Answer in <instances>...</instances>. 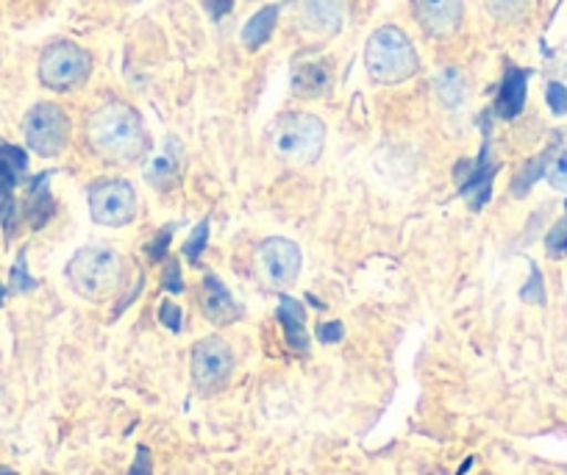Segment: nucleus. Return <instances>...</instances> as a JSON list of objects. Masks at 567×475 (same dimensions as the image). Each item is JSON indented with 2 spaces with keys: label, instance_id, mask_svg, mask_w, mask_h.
<instances>
[{
  "label": "nucleus",
  "instance_id": "nucleus-1",
  "mask_svg": "<svg viewBox=\"0 0 567 475\" xmlns=\"http://www.w3.org/2000/svg\"><path fill=\"white\" fill-rule=\"evenodd\" d=\"M84 140L106 165H136L151 147L145 117L123 97H106L86 114Z\"/></svg>",
  "mask_w": 567,
  "mask_h": 475
},
{
  "label": "nucleus",
  "instance_id": "nucleus-2",
  "mask_svg": "<svg viewBox=\"0 0 567 475\" xmlns=\"http://www.w3.org/2000/svg\"><path fill=\"white\" fill-rule=\"evenodd\" d=\"M364 73L375 86H403L423 73L414 37L395 20L375 25L364 40Z\"/></svg>",
  "mask_w": 567,
  "mask_h": 475
},
{
  "label": "nucleus",
  "instance_id": "nucleus-3",
  "mask_svg": "<svg viewBox=\"0 0 567 475\" xmlns=\"http://www.w3.org/2000/svg\"><path fill=\"white\" fill-rule=\"evenodd\" d=\"M37 84L51 95H70L90 84L95 75V53L79 40L53 37L37 51Z\"/></svg>",
  "mask_w": 567,
  "mask_h": 475
},
{
  "label": "nucleus",
  "instance_id": "nucleus-4",
  "mask_svg": "<svg viewBox=\"0 0 567 475\" xmlns=\"http://www.w3.org/2000/svg\"><path fill=\"white\" fill-rule=\"evenodd\" d=\"M68 281L75 295L92 303H103L112 298L123 283V261L112 248L103 245H90L81 248L73 259L68 261Z\"/></svg>",
  "mask_w": 567,
  "mask_h": 475
},
{
  "label": "nucleus",
  "instance_id": "nucleus-5",
  "mask_svg": "<svg viewBox=\"0 0 567 475\" xmlns=\"http://www.w3.org/2000/svg\"><path fill=\"white\" fill-rule=\"evenodd\" d=\"M351 20V0H298L292 9V31L301 51H326L340 40Z\"/></svg>",
  "mask_w": 567,
  "mask_h": 475
},
{
  "label": "nucleus",
  "instance_id": "nucleus-6",
  "mask_svg": "<svg viewBox=\"0 0 567 475\" xmlns=\"http://www.w3.org/2000/svg\"><path fill=\"white\" fill-rule=\"evenodd\" d=\"M272 147L287 165H315L326 147V123L312 112L284 114L272 128Z\"/></svg>",
  "mask_w": 567,
  "mask_h": 475
},
{
  "label": "nucleus",
  "instance_id": "nucleus-7",
  "mask_svg": "<svg viewBox=\"0 0 567 475\" xmlns=\"http://www.w3.org/2000/svg\"><path fill=\"white\" fill-rule=\"evenodd\" d=\"M409 20L429 45L456 42L467 29V0H409Z\"/></svg>",
  "mask_w": 567,
  "mask_h": 475
},
{
  "label": "nucleus",
  "instance_id": "nucleus-8",
  "mask_svg": "<svg viewBox=\"0 0 567 475\" xmlns=\"http://www.w3.org/2000/svg\"><path fill=\"white\" fill-rule=\"evenodd\" d=\"M73 136V120L59 101H37L23 117V140L37 156L56 158Z\"/></svg>",
  "mask_w": 567,
  "mask_h": 475
},
{
  "label": "nucleus",
  "instance_id": "nucleus-9",
  "mask_svg": "<svg viewBox=\"0 0 567 475\" xmlns=\"http://www.w3.org/2000/svg\"><path fill=\"white\" fill-rule=\"evenodd\" d=\"M234 364H237V359H234L231 345L226 340H220V337H206V340L195 342L193 364H189L195 390L200 395H215V392H220L228 384V379H231Z\"/></svg>",
  "mask_w": 567,
  "mask_h": 475
},
{
  "label": "nucleus",
  "instance_id": "nucleus-10",
  "mask_svg": "<svg viewBox=\"0 0 567 475\" xmlns=\"http://www.w3.org/2000/svg\"><path fill=\"white\" fill-rule=\"evenodd\" d=\"M90 215L97 226L120 228L136 217V193L125 178H101L90 187Z\"/></svg>",
  "mask_w": 567,
  "mask_h": 475
},
{
  "label": "nucleus",
  "instance_id": "nucleus-11",
  "mask_svg": "<svg viewBox=\"0 0 567 475\" xmlns=\"http://www.w3.org/2000/svg\"><path fill=\"white\" fill-rule=\"evenodd\" d=\"M337 86V64L331 53L309 51L292 62L290 90L301 101H323Z\"/></svg>",
  "mask_w": 567,
  "mask_h": 475
},
{
  "label": "nucleus",
  "instance_id": "nucleus-12",
  "mask_svg": "<svg viewBox=\"0 0 567 475\" xmlns=\"http://www.w3.org/2000/svg\"><path fill=\"white\" fill-rule=\"evenodd\" d=\"M256 265H259V276L265 278L267 287L287 289L298 281L301 276L303 256L292 239L270 237L259 245L256 254Z\"/></svg>",
  "mask_w": 567,
  "mask_h": 475
},
{
  "label": "nucleus",
  "instance_id": "nucleus-13",
  "mask_svg": "<svg viewBox=\"0 0 567 475\" xmlns=\"http://www.w3.org/2000/svg\"><path fill=\"white\" fill-rule=\"evenodd\" d=\"M429 90L443 103L445 109H460L471 101L473 81L462 64H440L432 75H429Z\"/></svg>",
  "mask_w": 567,
  "mask_h": 475
},
{
  "label": "nucleus",
  "instance_id": "nucleus-14",
  "mask_svg": "<svg viewBox=\"0 0 567 475\" xmlns=\"http://www.w3.org/2000/svg\"><path fill=\"white\" fill-rule=\"evenodd\" d=\"M200 311H204V317L212 326H231L243 314L237 300L231 298L228 287L215 272H206L204 283H200Z\"/></svg>",
  "mask_w": 567,
  "mask_h": 475
},
{
  "label": "nucleus",
  "instance_id": "nucleus-15",
  "mask_svg": "<svg viewBox=\"0 0 567 475\" xmlns=\"http://www.w3.org/2000/svg\"><path fill=\"white\" fill-rule=\"evenodd\" d=\"M278 320L284 326V340L296 353L309 351V334H307V309L303 303H298L290 295H281V303H278Z\"/></svg>",
  "mask_w": 567,
  "mask_h": 475
},
{
  "label": "nucleus",
  "instance_id": "nucleus-16",
  "mask_svg": "<svg viewBox=\"0 0 567 475\" xmlns=\"http://www.w3.org/2000/svg\"><path fill=\"white\" fill-rule=\"evenodd\" d=\"M278 18H281V7H278V3H267V7H261L259 12L245 23L243 34H239L245 51H259L261 45H267L270 37L276 34Z\"/></svg>",
  "mask_w": 567,
  "mask_h": 475
},
{
  "label": "nucleus",
  "instance_id": "nucleus-17",
  "mask_svg": "<svg viewBox=\"0 0 567 475\" xmlns=\"http://www.w3.org/2000/svg\"><path fill=\"white\" fill-rule=\"evenodd\" d=\"M526 79H528L526 70H515V68L506 70L504 84H501V95L498 101H495V112H498V117L515 120L517 114L523 112V106H526Z\"/></svg>",
  "mask_w": 567,
  "mask_h": 475
},
{
  "label": "nucleus",
  "instance_id": "nucleus-18",
  "mask_svg": "<svg viewBox=\"0 0 567 475\" xmlns=\"http://www.w3.org/2000/svg\"><path fill=\"white\" fill-rule=\"evenodd\" d=\"M489 18L501 25H520L532 18L534 0H484Z\"/></svg>",
  "mask_w": 567,
  "mask_h": 475
},
{
  "label": "nucleus",
  "instance_id": "nucleus-19",
  "mask_svg": "<svg viewBox=\"0 0 567 475\" xmlns=\"http://www.w3.org/2000/svg\"><path fill=\"white\" fill-rule=\"evenodd\" d=\"M545 178L554 189L567 193V136L559 145L548 147V165H545Z\"/></svg>",
  "mask_w": 567,
  "mask_h": 475
},
{
  "label": "nucleus",
  "instance_id": "nucleus-20",
  "mask_svg": "<svg viewBox=\"0 0 567 475\" xmlns=\"http://www.w3.org/2000/svg\"><path fill=\"white\" fill-rule=\"evenodd\" d=\"M545 165H548V151L539 153L537 158H532L526 167H523L520 173H517L515 178V187H512V193L517 195V198H523V195H528V189L534 187V182H537L539 176H545Z\"/></svg>",
  "mask_w": 567,
  "mask_h": 475
},
{
  "label": "nucleus",
  "instance_id": "nucleus-21",
  "mask_svg": "<svg viewBox=\"0 0 567 475\" xmlns=\"http://www.w3.org/2000/svg\"><path fill=\"white\" fill-rule=\"evenodd\" d=\"M206 239H209V220L198 223V228L189 234L187 245H184V256H187L189 261H198L200 254H204V248H206Z\"/></svg>",
  "mask_w": 567,
  "mask_h": 475
},
{
  "label": "nucleus",
  "instance_id": "nucleus-22",
  "mask_svg": "<svg viewBox=\"0 0 567 475\" xmlns=\"http://www.w3.org/2000/svg\"><path fill=\"white\" fill-rule=\"evenodd\" d=\"M173 234H176V226H165L154 239H151L148 248H145V254H148L151 261L165 259L167 248H171V242H173Z\"/></svg>",
  "mask_w": 567,
  "mask_h": 475
},
{
  "label": "nucleus",
  "instance_id": "nucleus-23",
  "mask_svg": "<svg viewBox=\"0 0 567 475\" xmlns=\"http://www.w3.org/2000/svg\"><path fill=\"white\" fill-rule=\"evenodd\" d=\"M545 245H548V254H561L567 248V217H561L554 228L545 237Z\"/></svg>",
  "mask_w": 567,
  "mask_h": 475
},
{
  "label": "nucleus",
  "instance_id": "nucleus-24",
  "mask_svg": "<svg viewBox=\"0 0 567 475\" xmlns=\"http://www.w3.org/2000/svg\"><path fill=\"white\" fill-rule=\"evenodd\" d=\"M523 300L528 303H545V287H543V276H539L537 265H532V281L523 287Z\"/></svg>",
  "mask_w": 567,
  "mask_h": 475
},
{
  "label": "nucleus",
  "instance_id": "nucleus-25",
  "mask_svg": "<svg viewBox=\"0 0 567 475\" xmlns=\"http://www.w3.org/2000/svg\"><path fill=\"white\" fill-rule=\"evenodd\" d=\"M545 101H548L550 112L554 114H567V86L559 84V81L548 84V95H545Z\"/></svg>",
  "mask_w": 567,
  "mask_h": 475
},
{
  "label": "nucleus",
  "instance_id": "nucleus-26",
  "mask_svg": "<svg viewBox=\"0 0 567 475\" xmlns=\"http://www.w3.org/2000/svg\"><path fill=\"white\" fill-rule=\"evenodd\" d=\"M159 317H162V323H165L171 331H182V309H178L173 300H165V303H162Z\"/></svg>",
  "mask_w": 567,
  "mask_h": 475
},
{
  "label": "nucleus",
  "instance_id": "nucleus-27",
  "mask_svg": "<svg viewBox=\"0 0 567 475\" xmlns=\"http://www.w3.org/2000/svg\"><path fill=\"white\" fill-rule=\"evenodd\" d=\"M128 475H154V467H151V451L145 445L136 447V458L131 464Z\"/></svg>",
  "mask_w": 567,
  "mask_h": 475
},
{
  "label": "nucleus",
  "instance_id": "nucleus-28",
  "mask_svg": "<svg viewBox=\"0 0 567 475\" xmlns=\"http://www.w3.org/2000/svg\"><path fill=\"white\" fill-rule=\"evenodd\" d=\"M162 287H165L167 292H182V289H184L182 267H178V261H171V265H167L165 278H162Z\"/></svg>",
  "mask_w": 567,
  "mask_h": 475
},
{
  "label": "nucleus",
  "instance_id": "nucleus-29",
  "mask_svg": "<svg viewBox=\"0 0 567 475\" xmlns=\"http://www.w3.org/2000/svg\"><path fill=\"white\" fill-rule=\"evenodd\" d=\"M342 337H346V326L337 323V320L318 326V340L320 342H340Z\"/></svg>",
  "mask_w": 567,
  "mask_h": 475
},
{
  "label": "nucleus",
  "instance_id": "nucleus-30",
  "mask_svg": "<svg viewBox=\"0 0 567 475\" xmlns=\"http://www.w3.org/2000/svg\"><path fill=\"white\" fill-rule=\"evenodd\" d=\"M3 68H7V51H3V42H0V75H3Z\"/></svg>",
  "mask_w": 567,
  "mask_h": 475
},
{
  "label": "nucleus",
  "instance_id": "nucleus-31",
  "mask_svg": "<svg viewBox=\"0 0 567 475\" xmlns=\"http://www.w3.org/2000/svg\"><path fill=\"white\" fill-rule=\"evenodd\" d=\"M120 7H140L142 0H117Z\"/></svg>",
  "mask_w": 567,
  "mask_h": 475
},
{
  "label": "nucleus",
  "instance_id": "nucleus-32",
  "mask_svg": "<svg viewBox=\"0 0 567 475\" xmlns=\"http://www.w3.org/2000/svg\"><path fill=\"white\" fill-rule=\"evenodd\" d=\"M0 475H18V473H12V469H7V467H0Z\"/></svg>",
  "mask_w": 567,
  "mask_h": 475
},
{
  "label": "nucleus",
  "instance_id": "nucleus-33",
  "mask_svg": "<svg viewBox=\"0 0 567 475\" xmlns=\"http://www.w3.org/2000/svg\"><path fill=\"white\" fill-rule=\"evenodd\" d=\"M250 3H267V0H250Z\"/></svg>",
  "mask_w": 567,
  "mask_h": 475
},
{
  "label": "nucleus",
  "instance_id": "nucleus-34",
  "mask_svg": "<svg viewBox=\"0 0 567 475\" xmlns=\"http://www.w3.org/2000/svg\"><path fill=\"white\" fill-rule=\"evenodd\" d=\"M565 250H567V248H565Z\"/></svg>",
  "mask_w": 567,
  "mask_h": 475
}]
</instances>
